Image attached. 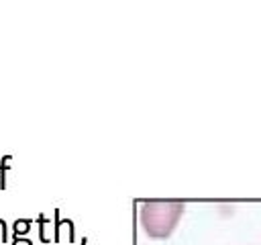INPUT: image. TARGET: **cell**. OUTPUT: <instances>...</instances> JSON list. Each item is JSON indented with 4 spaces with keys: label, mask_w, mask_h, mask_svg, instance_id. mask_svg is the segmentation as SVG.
<instances>
[{
    "label": "cell",
    "mask_w": 261,
    "mask_h": 245,
    "mask_svg": "<svg viewBox=\"0 0 261 245\" xmlns=\"http://www.w3.org/2000/svg\"><path fill=\"white\" fill-rule=\"evenodd\" d=\"M12 245H31V241H29V239H18V237H14V239H12Z\"/></svg>",
    "instance_id": "277c9868"
},
{
    "label": "cell",
    "mask_w": 261,
    "mask_h": 245,
    "mask_svg": "<svg viewBox=\"0 0 261 245\" xmlns=\"http://www.w3.org/2000/svg\"><path fill=\"white\" fill-rule=\"evenodd\" d=\"M12 231H14V237L27 233V231H29V220H16L14 227H12Z\"/></svg>",
    "instance_id": "3957f363"
},
{
    "label": "cell",
    "mask_w": 261,
    "mask_h": 245,
    "mask_svg": "<svg viewBox=\"0 0 261 245\" xmlns=\"http://www.w3.org/2000/svg\"><path fill=\"white\" fill-rule=\"evenodd\" d=\"M184 214L181 200H147L141 204V227L153 239H165L173 233Z\"/></svg>",
    "instance_id": "6da1fadb"
},
{
    "label": "cell",
    "mask_w": 261,
    "mask_h": 245,
    "mask_svg": "<svg viewBox=\"0 0 261 245\" xmlns=\"http://www.w3.org/2000/svg\"><path fill=\"white\" fill-rule=\"evenodd\" d=\"M10 155H4L2 159H0V190H4L6 188V172H8V167H10Z\"/></svg>",
    "instance_id": "7a4b0ae2"
}]
</instances>
